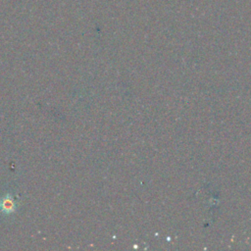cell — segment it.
<instances>
[{"label": "cell", "instance_id": "6da1fadb", "mask_svg": "<svg viewBox=\"0 0 251 251\" xmlns=\"http://www.w3.org/2000/svg\"><path fill=\"white\" fill-rule=\"evenodd\" d=\"M16 209H17V203L15 201V198L12 195L8 194L0 199V211L2 213L6 215L12 214L16 211Z\"/></svg>", "mask_w": 251, "mask_h": 251}]
</instances>
